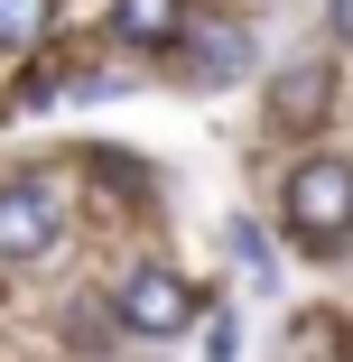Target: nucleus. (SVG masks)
I'll use <instances>...</instances> for the list:
<instances>
[{
  "label": "nucleus",
  "instance_id": "f257e3e1",
  "mask_svg": "<svg viewBox=\"0 0 353 362\" xmlns=\"http://www.w3.org/2000/svg\"><path fill=\"white\" fill-rule=\"evenodd\" d=\"M289 233L316 242V251L353 233V168H344V158H307V168L289 177Z\"/></svg>",
  "mask_w": 353,
  "mask_h": 362
},
{
  "label": "nucleus",
  "instance_id": "f03ea898",
  "mask_svg": "<svg viewBox=\"0 0 353 362\" xmlns=\"http://www.w3.org/2000/svg\"><path fill=\"white\" fill-rule=\"evenodd\" d=\"M195 316V288L177 279V269H139L130 288H121V325L130 334H177Z\"/></svg>",
  "mask_w": 353,
  "mask_h": 362
},
{
  "label": "nucleus",
  "instance_id": "7ed1b4c3",
  "mask_svg": "<svg viewBox=\"0 0 353 362\" xmlns=\"http://www.w3.org/2000/svg\"><path fill=\"white\" fill-rule=\"evenodd\" d=\"M37 251H56V195L10 186L0 195V260H37Z\"/></svg>",
  "mask_w": 353,
  "mask_h": 362
},
{
  "label": "nucleus",
  "instance_id": "20e7f679",
  "mask_svg": "<svg viewBox=\"0 0 353 362\" xmlns=\"http://www.w3.org/2000/svg\"><path fill=\"white\" fill-rule=\"evenodd\" d=\"M325 103H335V75H325V65H289V75H279V103H270V121H279V130H307Z\"/></svg>",
  "mask_w": 353,
  "mask_h": 362
},
{
  "label": "nucleus",
  "instance_id": "39448f33",
  "mask_svg": "<svg viewBox=\"0 0 353 362\" xmlns=\"http://www.w3.org/2000/svg\"><path fill=\"white\" fill-rule=\"evenodd\" d=\"M112 28H121L130 47H177L186 10H177V0H121V10H112Z\"/></svg>",
  "mask_w": 353,
  "mask_h": 362
},
{
  "label": "nucleus",
  "instance_id": "423d86ee",
  "mask_svg": "<svg viewBox=\"0 0 353 362\" xmlns=\"http://www.w3.org/2000/svg\"><path fill=\"white\" fill-rule=\"evenodd\" d=\"M56 0H0V47H47Z\"/></svg>",
  "mask_w": 353,
  "mask_h": 362
},
{
  "label": "nucleus",
  "instance_id": "0eeeda50",
  "mask_svg": "<svg viewBox=\"0 0 353 362\" xmlns=\"http://www.w3.org/2000/svg\"><path fill=\"white\" fill-rule=\"evenodd\" d=\"M335 19H344V37H353V0H335Z\"/></svg>",
  "mask_w": 353,
  "mask_h": 362
}]
</instances>
